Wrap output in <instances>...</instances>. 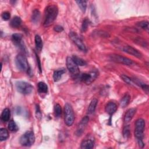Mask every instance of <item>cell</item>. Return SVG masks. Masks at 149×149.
<instances>
[{
    "instance_id": "obj_5",
    "label": "cell",
    "mask_w": 149,
    "mask_h": 149,
    "mask_svg": "<svg viewBox=\"0 0 149 149\" xmlns=\"http://www.w3.org/2000/svg\"><path fill=\"white\" fill-rule=\"evenodd\" d=\"M64 113H65V122L66 125L68 126H72L75 120V117H74L73 109L71 104L67 103L65 105Z\"/></svg>"
},
{
    "instance_id": "obj_3",
    "label": "cell",
    "mask_w": 149,
    "mask_h": 149,
    "mask_svg": "<svg viewBox=\"0 0 149 149\" xmlns=\"http://www.w3.org/2000/svg\"><path fill=\"white\" fill-rule=\"evenodd\" d=\"M15 86L18 92L24 95L30 94L33 90V87L32 84L23 81L17 82L15 84Z\"/></svg>"
},
{
    "instance_id": "obj_7",
    "label": "cell",
    "mask_w": 149,
    "mask_h": 149,
    "mask_svg": "<svg viewBox=\"0 0 149 149\" xmlns=\"http://www.w3.org/2000/svg\"><path fill=\"white\" fill-rule=\"evenodd\" d=\"M67 67L72 76L76 78L79 76L80 73L79 67L73 61L72 57H68L67 58Z\"/></svg>"
},
{
    "instance_id": "obj_20",
    "label": "cell",
    "mask_w": 149,
    "mask_h": 149,
    "mask_svg": "<svg viewBox=\"0 0 149 149\" xmlns=\"http://www.w3.org/2000/svg\"><path fill=\"white\" fill-rule=\"evenodd\" d=\"M97 100L94 98L91 101V102L89 106V107H88V113L89 114H92L94 113L96 107H97Z\"/></svg>"
},
{
    "instance_id": "obj_30",
    "label": "cell",
    "mask_w": 149,
    "mask_h": 149,
    "mask_svg": "<svg viewBox=\"0 0 149 149\" xmlns=\"http://www.w3.org/2000/svg\"><path fill=\"white\" fill-rule=\"evenodd\" d=\"M54 113H55V115L57 117H60L62 114V109H61V105L58 104H56L55 107H54Z\"/></svg>"
},
{
    "instance_id": "obj_1",
    "label": "cell",
    "mask_w": 149,
    "mask_h": 149,
    "mask_svg": "<svg viewBox=\"0 0 149 149\" xmlns=\"http://www.w3.org/2000/svg\"><path fill=\"white\" fill-rule=\"evenodd\" d=\"M58 13V8L56 5L48 6L45 11L44 26L46 27L51 25L56 19Z\"/></svg>"
},
{
    "instance_id": "obj_17",
    "label": "cell",
    "mask_w": 149,
    "mask_h": 149,
    "mask_svg": "<svg viewBox=\"0 0 149 149\" xmlns=\"http://www.w3.org/2000/svg\"><path fill=\"white\" fill-rule=\"evenodd\" d=\"M65 73V69H61L54 71L53 74V79L54 82H58L62 78V75Z\"/></svg>"
},
{
    "instance_id": "obj_6",
    "label": "cell",
    "mask_w": 149,
    "mask_h": 149,
    "mask_svg": "<svg viewBox=\"0 0 149 149\" xmlns=\"http://www.w3.org/2000/svg\"><path fill=\"white\" fill-rule=\"evenodd\" d=\"M146 123L144 119L140 118L136 120L135 122V135L138 140H142L143 138V133L145 129Z\"/></svg>"
},
{
    "instance_id": "obj_8",
    "label": "cell",
    "mask_w": 149,
    "mask_h": 149,
    "mask_svg": "<svg viewBox=\"0 0 149 149\" xmlns=\"http://www.w3.org/2000/svg\"><path fill=\"white\" fill-rule=\"evenodd\" d=\"M110 59L115 62L122 63L126 65L131 66L133 64V62L131 59L118 54H112L110 55Z\"/></svg>"
},
{
    "instance_id": "obj_25",
    "label": "cell",
    "mask_w": 149,
    "mask_h": 149,
    "mask_svg": "<svg viewBox=\"0 0 149 149\" xmlns=\"http://www.w3.org/2000/svg\"><path fill=\"white\" fill-rule=\"evenodd\" d=\"M11 117V112L8 109H5L1 114V119L4 122H7L9 120Z\"/></svg>"
},
{
    "instance_id": "obj_32",
    "label": "cell",
    "mask_w": 149,
    "mask_h": 149,
    "mask_svg": "<svg viewBox=\"0 0 149 149\" xmlns=\"http://www.w3.org/2000/svg\"><path fill=\"white\" fill-rule=\"evenodd\" d=\"M131 132H130V128L128 125L126 126L123 130V135L125 138H128L130 136Z\"/></svg>"
},
{
    "instance_id": "obj_12",
    "label": "cell",
    "mask_w": 149,
    "mask_h": 149,
    "mask_svg": "<svg viewBox=\"0 0 149 149\" xmlns=\"http://www.w3.org/2000/svg\"><path fill=\"white\" fill-rule=\"evenodd\" d=\"M122 50L125 52L127 54H129L130 55H133L137 58H141L142 55V54L136 49L129 46H126L125 47H123Z\"/></svg>"
},
{
    "instance_id": "obj_26",
    "label": "cell",
    "mask_w": 149,
    "mask_h": 149,
    "mask_svg": "<svg viewBox=\"0 0 149 149\" xmlns=\"http://www.w3.org/2000/svg\"><path fill=\"white\" fill-rule=\"evenodd\" d=\"M9 137L8 131L5 128H1L0 129V140H6Z\"/></svg>"
},
{
    "instance_id": "obj_14",
    "label": "cell",
    "mask_w": 149,
    "mask_h": 149,
    "mask_svg": "<svg viewBox=\"0 0 149 149\" xmlns=\"http://www.w3.org/2000/svg\"><path fill=\"white\" fill-rule=\"evenodd\" d=\"M94 142L92 139H86L82 141L80 147L83 149H91L94 147Z\"/></svg>"
},
{
    "instance_id": "obj_11",
    "label": "cell",
    "mask_w": 149,
    "mask_h": 149,
    "mask_svg": "<svg viewBox=\"0 0 149 149\" xmlns=\"http://www.w3.org/2000/svg\"><path fill=\"white\" fill-rule=\"evenodd\" d=\"M89 118L88 116H86L82 119L78 127L77 131H76L77 135L78 136L81 135V134L83 132L85 128H86V127L89 122Z\"/></svg>"
},
{
    "instance_id": "obj_24",
    "label": "cell",
    "mask_w": 149,
    "mask_h": 149,
    "mask_svg": "<svg viewBox=\"0 0 149 149\" xmlns=\"http://www.w3.org/2000/svg\"><path fill=\"white\" fill-rule=\"evenodd\" d=\"M40 18V12L38 9H35L33 11L32 15V22L34 24H37Z\"/></svg>"
},
{
    "instance_id": "obj_15",
    "label": "cell",
    "mask_w": 149,
    "mask_h": 149,
    "mask_svg": "<svg viewBox=\"0 0 149 149\" xmlns=\"http://www.w3.org/2000/svg\"><path fill=\"white\" fill-rule=\"evenodd\" d=\"M22 37H22V34H18V33L13 34L12 36V40L14 43L16 45L19 46L20 47H21L24 50V47H23V44H22Z\"/></svg>"
},
{
    "instance_id": "obj_28",
    "label": "cell",
    "mask_w": 149,
    "mask_h": 149,
    "mask_svg": "<svg viewBox=\"0 0 149 149\" xmlns=\"http://www.w3.org/2000/svg\"><path fill=\"white\" fill-rule=\"evenodd\" d=\"M76 2L79 7V8H80V9L82 11V12H85L87 8V1L79 0V1H76Z\"/></svg>"
},
{
    "instance_id": "obj_21",
    "label": "cell",
    "mask_w": 149,
    "mask_h": 149,
    "mask_svg": "<svg viewBox=\"0 0 149 149\" xmlns=\"http://www.w3.org/2000/svg\"><path fill=\"white\" fill-rule=\"evenodd\" d=\"M131 100V96L129 94H125L121 100L120 104L122 108H124L129 104Z\"/></svg>"
},
{
    "instance_id": "obj_34",
    "label": "cell",
    "mask_w": 149,
    "mask_h": 149,
    "mask_svg": "<svg viewBox=\"0 0 149 149\" xmlns=\"http://www.w3.org/2000/svg\"><path fill=\"white\" fill-rule=\"evenodd\" d=\"M1 17H2V18L4 20H5V21L8 20L11 18L10 13L8 12H4L2 13Z\"/></svg>"
},
{
    "instance_id": "obj_33",
    "label": "cell",
    "mask_w": 149,
    "mask_h": 149,
    "mask_svg": "<svg viewBox=\"0 0 149 149\" xmlns=\"http://www.w3.org/2000/svg\"><path fill=\"white\" fill-rule=\"evenodd\" d=\"M121 78L123 79V80L124 82H125L126 83L129 84H134V82H133V79H131V78H129L128 76H126V75H122L121 76Z\"/></svg>"
},
{
    "instance_id": "obj_19",
    "label": "cell",
    "mask_w": 149,
    "mask_h": 149,
    "mask_svg": "<svg viewBox=\"0 0 149 149\" xmlns=\"http://www.w3.org/2000/svg\"><path fill=\"white\" fill-rule=\"evenodd\" d=\"M35 45L37 51L40 52L42 49V41L40 36L36 35L35 36Z\"/></svg>"
},
{
    "instance_id": "obj_18",
    "label": "cell",
    "mask_w": 149,
    "mask_h": 149,
    "mask_svg": "<svg viewBox=\"0 0 149 149\" xmlns=\"http://www.w3.org/2000/svg\"><path fill=\"white\" fill-rule=\"evenodd\" d=\"M22 24V19L19 16H15L11 21L10 25L12 28H18Z\"/></svg>"
},
{
    "instance_id": "obj_31",
    "label": "cell",
    "mask_w": 149,
    "mask_h": 149,
    "mask_svg": "<svg viewBox=\"0 0 149 149\" xmlns=\"http://www.w3.org/2000/svg\"><path fill=\"white\" fill-rule=\"evenodd\" d=\"M89 20L87 18H85L83 20L82 26V30L83 32H86L88 30V26L89 25Z\"/></svg>"
},
{
    "instance_id": "obj_10",
    "label": "cell",
    "mask_w": 149,
    "mask_h": 149,
    "mask_svg": "<svg viewBox=\"0 0 149 149\" xmlns=\"http://www.w3.org/2000/svg\"><path fill=\"white\" fill-rule=\"evenodd\" d=\"M97 74L95 72H92V73H84L81 75L80 76V80L86 83V84H90L91 83L94 79L96 78Z\"/></svg>"
},
{
    "instance_id": "obj_2",
    "label": "cell",
    "mask_w": 149,
    "mask_h": 149,
    "mask_svg": "<svg viewBox=\"0 0 149 149\" xmlns=\"http://www.w3.org/2000/svg\"><path fill=\"white\" fill-rule=\"evenodd\" d=\"M15 63L18 69L20 71L28 73L30 71L27 58L24 55L21 54H18L16 57Z\"/></svg>"
},
{
    "instance_id": "obj_13",
    "label": "cell",
    "mask_w": 149,
    "mask_h": 149,
    "mask_svg": "<svg viewBox=\"0 0 149 149\" xmlns=\"http://www.w3.org/2000/svg\"><path fill=\"white\" fill-rule=\"evenodd\" d=\"M117 110V105L113 102H109L105 107V111L110 116H112Z\"/></svg>"
},
{
    "instance_id": "obj_29",
    "label": "cell",
    "mask_w": 149,
    "mask_h": 149,
    "mask_svg": "<svg viewBox=\"0 0 149 149\" xmlns=\"http://www.w3.org/2000/svg\"><path fill=\"white\" fill-rule=\"evenodd\" d=\"M137 25L141 28L142 29L146 30L147 32H148V29H149V26H148V22L147 21H142L140 22H139Z\"/></svg>"
},
{
    "instance_id": "obj_9",
    "label": "cell",
    "mask_w": 149,
    "mask_h": 149,
    "mask_svg": "<svg viewBox=\"0 0 149 149\" xmlns=\"http://www.w3.org/2000/svg\"><path fill=\"white\" fill-rule=\"evenodd\" d=\"M69 37L72 41L74 42V43L76 45V46L82 51H86L87 49L86 46H85L81 38L79 36V35L75 33V32H71L69 33Z\"/></svg>"
},
{
    "instance_id": "obj_27",
    "label": "cell",
    "mask_w": 149,
    "mask_h": 149,
    "mask_svg": "<svg viewBox=\"0 0 149 149\" xmlns=\"http://www.w3.org/2000/svg\"><path fill=\"white\" fill-rule=\"evenodd\" d=\"M8 129L11 132H16L18 130V127L14 121L11 120L9 121L8 123Z\"/></svg>"
},
{
    "instance_id": "obj_22",
    "label": "cell",
    "mask_w": 149,
    "mask_h": 149,
    "mask_svg": "<svg viewBox=\"0 0 149 149\" xmlns=\"http://www.w3.org/2000/svg\"><path fill=\"white\" fill-rule=\"evenodd\" d=\"M38 92L40 93L46 94L48 92V86H47V85L44 82H40L38 83Z\"/></svg>"
},
{
    "instance_id": "obj_23",
    "label": "cell",
    "mask_w": 149,
    "mask_h": 149,
    "mask_svg": "<svg viewBox=\"0 0 149 149\" xmlns=\"http://www.w3.org/2000/svg\"><path fill=\"white\" fill-rule=\"evenodd\" d=\"M72 58L78 66L83 67V66H85V65H87V62L85 61L84 59H83L81 58H79V57H78L76 55H73L72 57Z\"/></svg>"
},
{
    "instance_id": "obj_35",
    "label": "cell",
    "mask_w": 149,
    "mask_h": 149,
    "mask_svg": "<svg viewBox=\"0 0 149 149\" xmlns=\"http://www.w3.org/2000/svg\"><path fill=\"white\" fill-rule=\"evenodd\" d=\"M54 30L56 32H58V33H60V32H62L63 30V28L62 26H60V25H57L54 27Z\"/></svg>"
},
{
    "instance_id": "obj_4",
    "label": "cell",
    "mask_w": 149,
    "mask_h": 149,
    "mask_svg": "<svg viewBox=\"0 0 149 149\" xmlns=\"http://www.w3.org/2000/svg\"><path fill=\"white\" fill-rule=\"evenodd\" d=\"M35 141L34 134L32 131H27L20 138V143L23 146L30 147Z\"/></svg>"
},
{
    "instance_id": "obj_16",
    "label": "cell",
    "mask_w": 149,
    "mask_h": 149,
    "mask_svg": "<svg viewBox=\"0 0 149 149\" xmlns=\"http://www.w3.org/2000/svg\"><path fill=\"white\" fill-rule=\"evenodd\" d=\"M136 113V109H131L127 110L125 115V117H124L125 122L126 123L129 122L133 118Z\"/></svg>"
}]
</instances>
